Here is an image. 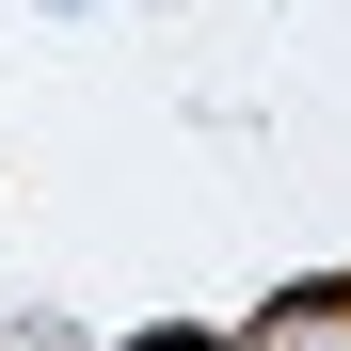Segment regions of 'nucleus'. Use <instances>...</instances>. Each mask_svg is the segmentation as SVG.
Here are the masks:
<instances>
[{
    "instance_id": "obj_1",
    "label": "nucleus",
    "mask_w": 351,
    "mask_h": 351,
    "mask_svg": "<svg viewBox=\"0 0 351 351\" xmlns=\"http://www.w3.org/2000/svg\"><path fill=\"white\" fill-rule=\"evenodd\" d=\"M128 351H208V335H128Z\"/></svg>"
}]
</instances>
